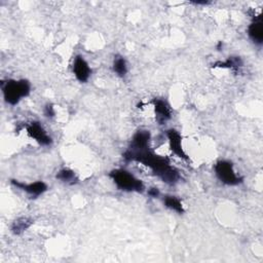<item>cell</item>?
Returning a JSON list of instances; mask_svg holds the SVG:
<instances>
[{
    "label": "cell",
    "mask_w": 263,
    "mask_h": 263,
    "mask_svg": "<svg viewBox=\"0 0 263 263\" xmlns=\"http://www.w3.org/2000/svg\"><path fill=\"white\" fill-rule=\"evenodd\" d=\"M32 224V220L29 218H20L17 220H15L12 225H11V231L14 234H20L23 231H25L26 229H28L30 227V225Z\"/></svg>",
    "instance_id": "13"
},
{
    "label": "cell",
    "mask_w": 263,
    "mask_h": 263,
    "mask_svg": "<svg viewBox=\"0 0 263 263\" xmlns=\"http://www.w3.org/2000/svg\"><path fill=\"white\" fill-rule=\"evenodd\" d=\"M150 141V133L148 130H138L128 146L129 151H142L149 148Z\"/></svg>",
    "instance_id": "9"
},
{
    "label": "cell",
    "mask_w": 263,
    "mask_h": 263,
    "mask_svg": "<svg viewBox=\"0 0 263 263\" xmlns=\"http://www.w3.org/2000/svg\"><path fill=\"white\" fill-rule=\"evenodd\" d=\"M109 177L113 180L116 186L123 191L143 192L145 189L144 183L140 179L136 178L132 173L125 170H113L110 172Z\"/></svg>",
    "instance_id": "3"
},
{
    "label": "cell",
    "mask_w": 263,
    "mask_h": 263,
    "mask_svg": "<svg viewBox=\"0 0 263 263\" xmlns=\"http://www.w3.org/2000/svg\"><path fill=\"white\" fill-rule=\"evenodd\" d=\"M168 143H170V148L172 152L177 155L178 157L188 160V156L185 153L183 147H182V137L181 135L176 130V129H168L166 133Z\"/></svg>",
    "instance_id": "6"
},
{
    "label": "cell",
    "mask_w": 263,
    "mask_h": 263,
    "mask_svg": "<svg viewBox=\"0 0 263 263\" xmlns=\"http://www.w3.org/2000/svg\"><path fill=\"white\" fill-rule=\"evenodd\" d=\"M73 72L78 81L86 82L90 76L91 70L87 62L82 57L77 55L73 63Z\"/></svg>",
    "instance_id": "8"
},
{
    "label": "cell",
    "mask_w": 263,
    "mask_h": 263,
    "mask_svg": "<svg viewBox=\"0 0 263 263\" xmlns=\"http://www.w3.org/2000/svg\"><path fill=\"white\" fill-rule=\"evenodd\" d=\"M242 66V62L238 57H229L225 62H218L214 65V67L221 68H230L233 70H238Z\"/></svg>",
    "instance_id": "14"
},
{
    "label": "cell",
    "mask_w": 263,
    "mask_h": 263,
    "mask_svg": "<svg viewBox=\"0 0 263 263\" xmlns=\"http://www.w3.org/2000/svg\"><path fill=\"white\" fill-rule=\"evenodd\" d=\"M113 71L120 77H123L127 72V66L125 60L120 57L116 55L113 61Z\"/></svg>",
    "instance_id": "15"
},
{
    "label": "cell",
    "mask_w": 263,
    "mask_h": 263,
    "mask_svg": "<svg viewBox=\"0 0 263 263\" xmlns=\"http://www.w3.org/2000/svg\"><path fill=\"white\" fill-rule=\"evenodd\" d=\"M11 184L14 185L15 187L24 190L25 192H27L28 194H30L31 196H34V197L41 195L42 193H44L47 190V185L42 181H37L34 183L26 184L23 182H18L16 180H11Z\"/></svg>",
    "instance_id": "7"
},
{
    "label": "cell",
    "mask_w": 263,
    "mask_h": 263,
    "mask_svg": "<svg viewBox=\"0 0 263 263\" xmlns=\"http://www.w3.org/2000/svg\"><path fill=\"white\" fill-rule=\"evenodd\" d=\"M160 194L158 188H155V187H152L148 190V195L151 196V197H158Z\"/></svg>",
    "instance_id": "18"
},
{
    "label": "cell",
    "mask_w": 263,
    "mask_h": 263,
    "mask_svg": "<svg viewBox=\"0 0 263 263\" xmlns=\"http://www.w3.org/2000/svg\"><path fill=\"white\" fill-rule=\"evenodd\" d=\"M44 113L47 117H52L54 115V110H53V107L52 105H46L45 109H44Z\"/></svg>",
    "instance_id": "17"
},
{
    "label": "cell",
    "mask_w": 263,
    "mask_h": 263,
    "mask_svg": "<svg viewBox=\"0 0 263 263\" xmlns=\"http://www.w3.org/2000/svg\"><path fill=\"white\" fill-rule=\"evenodd\" d=\"M123 158L127 161H138L151 168V171L167 184H175L180 180L179 172L171 165L166 157L159 156L152 152L149 148L142 151L126 150Z\"/></svg>",
    "instance_id": "1"
},
{
    "label": "cell",
    "mask_w": 263,
    "mask_h": 263,
    "mask_svg": "<svg viewBox=\"0 0 263 263\" xmlns=\"http://www.w3.org/2000/svg\"><path fill=\"white\" fill-rule=\"evenodd\" d=\"M248 34L256 44H261L263 42V24L261 15L255 18L249 26Z\"/></svg>",
    "instance_id": "11"
},
{
    "label": "cell",
    "mask_w": 263,
    "mask_h": 263,
    "mask_svg": "<svg viewBox=\"0 0 263 263\" xmlns=\"http://www.w3.org/2000/svg\"><path fill=\"white\" fill-rule=\"evenodd\" d=\"M163 203L166 208L177 212L178 214H183L184 213V208H183L182 201L177 196L165 195L163 197Z\"/></svg>",
    "instance_id": "12"
},
{
    "label": "cell",
    "mask_w": 263,
    "mask_h": 263,
    "mask_svg": "<svg viewBox=\"0 0 263 263\" xmlns=\"http://www.w3.org/2000/svg\"><path fill=\"white\" fill-rule=\"evenodd\" d=\"M57 179L61 180L62 182L69 183V184H73L76 182V177H75L74 172L69 168H63V170L59 171V173L57 174Z\"/></svg>",
    "instance_id": "16"
},
{
    "label": "cell",
    "mask_w": 263,
    "mask_h": 263,
    "mask_svg": "<svg viewBox=\"0 0 263 263\" xmlns=\"http://www.w3.org/2000/svg\"><path fill=\"white\" fill-rule=\"evenodd\" d=\"M27 133L29 137L34 139L37 143L42 146H48L51 144V138L47 135L45 129L40 125L39 122H31L27 126Z\"/></svg>",
    "instance_id": "5"
},
{
    "label": "cell",
    "mask_w": 263,
    "mask_h": 263,
    "mask_svg": "<svg viewBox=\"0 0 263 263\" xmlns=\"http://www.w3.org/2000/svg\"><path fill=\"white\" fill-rule=\"evenodd\" d=\"M30 88V83L26 79H9L6 82H2L3 97L5 102L9 105H15L23 98L29 96Z\"/></svg>",
    "instance_id": "2"
},
{
    "label": "cell",
    "mask_w": 263,
    "mask_h": 263,
    "mask_svg": "<svg viewBox=\"0 0 263 263\" xmlns=\"http://www.w3.org/2000/svg\"><path fill=\"white\" fill-rule=\"evenodd\" d=\"M153 105H154V111L156 114V120L160 124H162L164 121L168 120L172 117L171 108L165 101L160 99H154Z\"/></svg>",
    "instance_id": "10"
},
{
    "label": "cell",
    "mask_w": 263,
    "mask_h": 263,
    "mask_svg": "<svg viewBox=\"0 0 263 263\" xmlns=\"http://www.w3.org/2000/svg\"><path fill=\"white\" fill-rule=\"evenodd\" d=\"M215 173L222 183L229 186L237 185L242 181V179L235 174L233 170V164L228 160L218 161L215 164Z\"/></svg>",
    "instance_id": "4"
}]
</instances>
